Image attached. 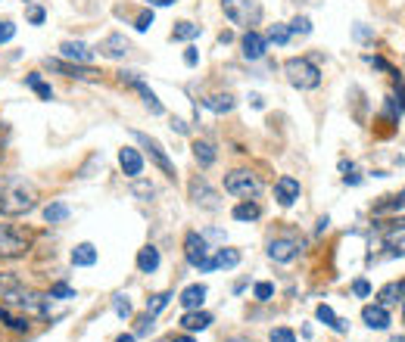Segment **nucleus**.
I'll return each mask as SVG.
<instances>
[{"label": "nucleus", "mask_w": 405, "mask_h": 342, "mask_svg": "<svg viewBox=\"0 0 405 342\" xmlns=\"http://www.w3.org/2000/svg\"><path fill=\"white\" fill-rule=\"evenodd\" d=\"M203 106L206 109H212V112H231V109H234V96L231 94H215V96H206L203 100Z\"/></svg>", "instance_id": "nucleus-27"}, {"label": "nucleus", "mask_w": 405, "mask_h": 342, "mask_svg": "<svg viewBox=\"0 0 405 342\" xmlns=\"http://www.w3.org/2000/svg\"><path fill=\"white\" fill-rule=\"evenodd\" d=\"M222 10L234 25H253L259 19V3L256 0H222Z\"/></svg>", "instance_id": "nucleus-6"}, {"label": "nucleus", "mask_w": 405, "mask_h": 342, "mask_svg": "<svg viewBox=\"0 0 405 342\" xmlns=\"http://www.w3.org/2000/svg\"><path fill=\"white\" fill-rule=\"evenodd\" d=\"M172 299H175L172 293H156V296H150V299H147V314H153V318H156V314L163 311V308L169 305Z\"/></svg>", "instance_id": "nucleus-33"}, {"label": "nucleus", "mask_w": 405, "mask_h": 342, "mask_svg": "<svg viewBox=\"0 0 405 342\" xmlns=\"http://www.w3.org/2000/svg\"><path fill=\"white\" fill-rule=\"evenodd\" d=\"M312 31V22H308V16H297L290 22V35H308Z\"/></svg>", "instance_id": "nucleus-42"}, {"label": "nucleus", "mask_w": 405, "mask_h": 342, "mask_svg": "<svg viewBox=\"0 0 405 342\" xmlns=\"http://www.w3.org/2000/svg\"><path fill=\"white\" fill-rule=\"evenodd\" d=\"M268 342H297V333L287 330V327H274V330L268 333Z\"/></svg>", "instance_id": "nucleus-38"}, {"label": "nucleus", "mask_w": 405, "mask_h": 342, "mask_svg": "<svg viewBox=\"0 0 405 342\" xmlns=\"http://www.w3.org/2000/svg\"><path fill=\"white\" fill-rule=\"evenodd\" d=\"M178 302H181V305L188 308V311H197V308H200L203 302H206V287H203V283H194V287L184 289L181 299H178Z\"/></svg>", "instance_id": "nucleus-23"}, {"label": "nucleus", "mask_w": 405, "mask_h": 342, "mask_svg": "<svg viewBox=\"0 0 405 342\" xmlns=\"http://www.w3.org/2000/svg\"><path fill=\"white\" fill-rule=\"evenodd\" d=\"M249 100H253V106H256V109H262V106H265V103H262V96H259V94H253V96H249Z\"/></svg>", "instance_id": "nucleus-55"}, {"label": "nucleus", "mask_w": 405, "mask_h": 342, "mask_svg": "<svg viewBox=\"0 0 405 342\" xmlns=\"http://www.w3.org/2000/svg\"><path fill=\"white\" fill-rule=\"evenodd\" d=\"M172 342H194V339H190V336H175Z\"/></svg>", "instance_id": "nucleus-59"}, {"label": "nucleus", "mask_w": 405, "mask_h": 342, "mask_svg": "<svg viewBox=\"0 0 405 342\" xmlns=\"http://www.w3.org/2000/svg\"><path fill=\"white\" fill-rule=\"evenodd\" d=\"M60 53L66 62H78V66H91L94 62V50L81 41H63L60 44Z\"/></svg>", "instance_id": "nucleus-12"}, {"label": "nucleus", "mask_w": 405, "mask_h": 342, "mask_svg": "<svg viewBox=\"0 0 405 342\" xmlns=\"http://www.w3.org/2000/svg\"><path fill=\"white\" fill-rule=\"evenodd\" d=\"M150 25H153V12L150 10H144L138 19H134V28H138V31H147Z\"/></svg>", "instance_id": "nucleus-44"}, {"label": "nucleus", "mask_w": 405, "mask_h": 342, "mask_svg": "<svg viewBox=\"0 0 405 342\" xmlns=\"http://www.w3.org/2000/svg\"><path fill=\"white\" fill-rule=\"evenodd\" d=\"M402 299H405V280H399V283H387V287L377 293V305H383V308L399 305Z\"/></svg>", "instance_id": "nucleus-19"}, {"label": "nucleus", "mask_w": 405, "mask_h": 342, "mask_svg": "<svg viewBox=\"0 0 405 342\" xmlns=\"http://www.w3.org/2000/svg\"><path fill=\"white\" fill-rule=\"evenodd\" d=\"M119 165H122V171H125L128 178H140V171H144V159H140V153L131 150V146L119 150Z\"/></svg>", "instance_id": "nucleus-17"}, {"label": "nucleus", "mask_w": 405, "mask_h": 342, "mask_svg": "<svg viewBox=\"0 0 405 342\" xmlns=\"http://www.w3.org/2000/svg\"><path fill=\"white\" fill-rule=\"evenodd\" d=\"M134 140H138V144L144 146L147 153H150V159H153V162H156V165H159V169H163L165 174H169V178H175V165H172V159L165 156V150H163V146H159V140L147 137V134H140V131H134Z\"/></svg>", "instance_id": "nucleus-8"}, {"label": "nucleus", "mask_w": 405, "mask_h": 342, "mask_svg": "<svg viewBox=\"0 0 405 342\" xmlns=\"http://www.w3.org/2000/svg\"><path fill=\"white\" fill-rule=\"evenodd\" d=\"M31 249V234L19 224H0V262L6 258H22Z\"/></svg>", "instance_id": "nucleus-3"}, {"label": "nucleus", "mask_w": 405, "mask_h": 342, "mask_svg": "<svg viewBox=\"0 0 405 342\" xmlns=\"http://www.w3.org/2000/svg\"><path fill=\"white\" fill-rule=\"evenodd\" d=\"M390 342H405V336H393V339H390Z\"/></svg>", "instance_id": "nucleus-60"}, {"label": "nucleus", "mask_w": 405, "mask_h": 342, "mask_svg": "<svg viewBox=\"0 0 405 342\" xmlns=\"http://www.w3.org/2000/svg\"><path fill=\"white\" fill-rule=\"evenodd\" d=\"M215 264L218 268H237V264H240V253H237V249H218Z\"/></svg>", "instance_id": "nucleus-35"}, {"label": "nucleus", "mask_w": 405, "mask_h": 342, "mask_svg": "<svg viewBox=\"0 0 405 342\" xmlns=\"http://www.w3.org/2000/svg\"><path fill=\"white\" fill-rule=\"evenodd\" d=\"M6 308H19V311H25V318H38V314H47V302L41 299V296L28 293V289H13L10 296L3 299Z\"/></svg>", "instance_id": "nucleus-4"}, {"label": "nucleus", "mask_w": 405, "mask_h": 342, "mask_svg": "<svg viewBox=\"0 0 405 342\" xmlns=\"http://www.w3.org/2000/svg\"><path fill=\"white\" fill-rule=\"evenodd\" d=\"M184 258H188L194 268H200V264L209 258V243H206L203 234H197V230H190L188 237H184Z\"/></svg>", "instance_id": "nucleus-9"}, {"label": "nucleus", "mask_w": 405, "mask_h": 342, "mask_svg": "<svg viewBox=\"0 0 405 342\" xmlns=\"http://www.w3.org/2000/svg\"><path fill=\"white\" fill-rule=\"evenodd\" d=\"M402 305H405V299H402ZM402 318H405V308H402Z\"/></svg>", "instance_id": "nucleus-61"}, {"label": "nucleus", "mask_w": 405, "mask_h": 342, "mask_svg": "<svg viewBox=\"0 0 405 342\" xmlns=\"http://www.w3.org/2000/svg\"><path fill=\"white\" fill-rule=\"evenodd\" d=\"M265 41H274L278 47H284L287 41H290V25H281V22H274L272 28H268V37Z\"/></svg>", "instance_id": "nucleus-34"}, {"label": "nucleus", "mask_w": 405, "mask_h": 342, "mask_svg": "<svg viewBox=\"0 0 405 342\" xmlns=\"http://www.w3.org/2000/svg\"><path fill=\"white\" fill-rule=\"evenodd\" d=\"M169 3H175V0H150V6H169Z\"/></svg>", "instance_id": "nucleus-57"}, {"label": "nucleus", "mask_w": 405, "mask_h": 342, "mask_svg": "<svg viewBox=\"0 0 405 342\" xmlns=\"http://www.w3.org/2000/svg\"><path fill=\"white\" fill-rule=\"evenodd\" d=\"M352 293H356L358 299H365V296H371V283L368 280H356L352 283Z\"/></svg>", "instance_id": "nucleus-46"}, {"label": "nucleus", "mask_w": 405, "mask_h": 342, "mask_svg": "<svg viewBox=\"0 0 405 342\" xmlns=\"http://www.w3.org/2000/svg\"><path fill=\"white\" fill-rule=\"evenodd\" d=\"M259 178H256L253 171H247V169H237V171H231L228 178H224V190L231 193V196H243V199H249V196H256L259 193Z\"/></svg>", "instance_id": "nucleus-5"}, {"label": "nucleus", "mask_w": 405, "mask_h": 342, "mask_svg": "<svg viewBox=\"0 0 405 342\" xmlns=\"http://www.w3.org/2000/svg\"><path fill=\"white\" fill-rule=\"evenodd\" d=\"M315 318H318L321 324H327V327H331V330H337V333H346V330H349V327H346V324H349V320L337 318L331 305H318V308H315Z\"/></svg>", "instance_id": "nucleus-20"}, {"label": "nucleus", "mask_w": 405, "mask_h": 342, "mask_svg": "<svg viewBox=\"0 0 405 342\" xmlns=\"http://www.w3.org/2000/svg\"><path fill=\"white\" fill-rule=\"evenodd\" d=\"M383 249H387L390 258H405V237H390V240L383 243Z\"/></svg>", "instance_id": "nucleus-37"}, {"label": "nucleus", "mask_w": 405, "mask_h": 342, "mask_svg": "<svg viewBox=\"0 0 405 342\" xmlns=\"http://www.w3.org/2000/svg\"><path fill=\"white\" fill-rule=\"evenodd\" d=\"M94 262H97V249H94L91 243H78V246L72 249V264L75 268H91Z\"/></svg>", "instance_id": "nucleus-24"}, {"label": "nucleus", "mask_w": 405, "mask_h": 342, "mask_svg": "<svg viewBox=\"0 0 405 342\" xmlns=\"http://www.w3.org/2000/svg\"><path fill=\"white\" fill-rule=\"evenodd\" d=\"M69 218V209L63 203H50L47 209H44V221L47 224H60V221H66Z\"/></svg>", "instance_id": "nucleus-32"}, {"label": "nucleus", "mask_w": 405, "mask_h": 342, "mask_svg": "<svg viewBox=\"0 0 405 342\" xmlns=\"http://www.w3.org/2000/svg\"><path fill=\"white\" fill-rule=\"evenodd\" d=\"M343 184H352V187H356V184H362V178H358V174H346Z\"/></svg>", "instance_id": "nucleus-52"}, {"label": "nucleus", "mask_w": 405, "mask_h": 342, "mask_svg": "<svg viewBox=\"0 0 405 342\" xmlns=\"http://www.w3.org/2000/svg\"><path fill=\"white\" fill-rule=\"evenodd\" d=\"M327 224H331V218H321V221H318V234H324Z\"/></svg>", "instance_id": "nucleus-56"}, {"label": "nucleus", "mask_w": 405, "mask_h": 342, "mask_svg": "<svg viewBox=\"0 0 405 342\" xmlns=\"http://www.w3.org/2000/svg\"><path fill=\"white\" fill-rule=\"evenodd\" d=\"M284 72L287 81L299 90H315L321 85V69L315 66L312 60H303V56H293V60L284 62Z\"/></svg>", "instance_id": "nucleus-2"}, {"label": "nucleus", "mask_w": 405, "mask_h": 342, "mask_svg": "<svg viewBox=\"0 0 405 342\" xmlns=\"http://www.w3.org/2000/svg\"><path fill=\"white\" fill-rule=\"evenodd\" d=\"M356 37H358V41H368L371 31H368V28H356Z\"/></svg>", "instance_id": "nucleus-54"}, {"label": "nucleus", "mask_w": 405, "mask_h": 342, "mask_svg": "<svg viewBox=\"0 0 405 342\" xmlns=\"http://www.w3.org/2000/svg\"><path fill=\"white\" fill-rule=\"evenodd\" d=\"M134 196H153V184H134Z\"/></svg>", "instance_id": "nucleus-50"}, {"label": "nucleus", "mask_w": 405, "mask_h": 342, "mask_svg": "<svg viewBox=\"0 0 405 342\" xmlns=\"http://www.w3.org/2000/svg\"><path fill=\"white\" fill-rule=\"evenodd\" d=\"M172 128H175V131H178V134H188V125H184V121H178V119H175V121H172Z\"/></svg>", "instance_id": "nucleus-53"}, {"label": "nucleus", "mask_w": 405, "mask_h": 342, "mask_svg": "<svg viewBox=\"0 0 405 342\" xmlns=\"http://www.w3.org/2000/svg\"><path fill=\"white\" fill-rule=\"evenodd\" d=\"M13 35H16V25L13 22H0V44H6V41H13Z\"/></svg>", "instance_id": "nucleus-45"}, {"label": "nucleus", "mask_w": 405, "mask_h": 342, "mask_svg": "<svg viewBox=\"0 0 405 342\" xmlns=\"http://www.w3.org/2000/svg\"><path fill=\"white\" fill-rule=\"evenodd\" d=\"M113 311L119 314V318H131V302H128V296H115V299H113Z\"/></svg>", "instance_id": "nucleus-39"}, {"label": "nucleus", "mask_w": 405, "mask_h": 342, "mask_svg": "<svg viewBox=\"0 0 405 342\" xmlns=\"http://www.w3.org/2000/svg\"><path fill=\"white\" fill-rule=\"evenodd\" d=\"M362 320H365V327H371V330H387L393 320H390V311L383 305H365L362 308Z\"/></svg>", "instance_id": "nucleus-15"}, {"label": "nucleus", "mask_w": 405, "mask_h": 342, "mask_svg": "<svg viewBox=\"0 0 405 342\" xmlns=\"http://www.w3.org/2000/svg\"><path fill=\"white\" fill-rule=\"evenodd\" d=\"M119 78H122V85L134 87V90H138V94H140V96H144L147 109H150V112H153V115H163V103H159V96H156V94H153V90H150V87H147V85H144V81H140V78H138V75H134V72H119Z\"/></svg>", "instance_id": "nucleus-11"}, {"label": "nucleus", "mask_w": 405, "mask_h": 342, "mask_svg": "<svg viewBox=\"0 0 405 342\" xmlns=\"http://www.w3.org/2000/svg\"><path fill=\"white\" fill-rule=\"evenodd\" d=\"M0 159H3V146H0Z\"/></svg>", "instance_id": "nucleus-62"}, {"label": "nucleus", "mask_w": 405, "mask_h": 342, "mask_svg": "<svg viewBox=\"0 0 405 342\" xmlns=\"http://www.w3.org/2000/svg\"><path fill=\"white\" fill-rule=\"evenodd\" d=\"M381 228H383V230H405V215H402V218H393L390 224H381Z\"/></svg>", "instance_id": "nucleus-51"}, {"label": "nucleus", "mask_w": 405, "mask_h": 342, "mask_svg": "<svg viewBox=\"0 0 405 342\" xmlns=\"http://www.w3.org/2000/svg\"><path fill=\"white\" fill-rule=\"evenodd\" d=\"M234 221H256V218L262 215V209H259V203L256 199H243V203H237L234 205Z\"/></svg>", "instance_id": "nucleus-25"}, {"label": "nucleus", "mask_w": 405, "mask_h": 342, "mask_svg": "<svg viewBox=\"0 0 405 342\" xmlns=\"http://www.w3.org/2000/svg\"><path fill=\"white\" fill-rule=\"evenodd\" d=\"M38 205V193L31 184L25 180H10V184L0 190V212L3 215H25Z\"/></svg>", "instance_id": "nucleus-1"}, {"label": "nucleus", "mask_w": 405, "mask_h": 342, "mask_svg": "<svg viewBox=\"0 0 405 342\" xmlns=\"http://www.w3.org/2000/svg\"><path fill=\"white\" fill-rule=\"evenodd\" d=\"M274 199H278L284 209H290V205L299 199V180L290 178V174H284V178L274 184Z\"/></svg>", "instance_id": "nucleus-13"}, {"label": "nucleus", "mask_w": 405, "mask_h": 342, "mask_svg": "<svg viewBox=\"0 0 405 342\" xmlns=\"http://www.w3.org/2000/svg\"><path fill=\"white\" fill-rule=\"evenodd\" d=\"M194 159L200 162V169H209V165L215 162V146H212L209 140H197L194 144Z\"/></svg>", "instance_id": "nucleus-26"}, {"label": "nucleus", "mask_w": 405, "mask_h": 342, "mask_svg": "<svg viewBox=\"0 0 405 342\" xmlns=\"http://www.w3.org/2000/svg\"><path fill=\"white\" fill-rule=\"evenodd\" d=\"M0 324H6L10 330H16V333H25L28 330V318H16V314L10 311V308H0Z\"/></svg>", "instance_id": "nucleus-29"}, {"label": "nucleus", "mask_w": 405, "mask_h": 342, "mask_svg": "<svg viewBox=\"0 0 405 342\" xmlns=\"http://www.w3.org/2000/svg\"><path fill=\"white\" fill-rule=\"evenodd\" d=\"M299 253H303V240L299 237H274L268 243V258L278 264H290Z\"/></svg>", "instance_id": "nucleus-7"}, {"label": "nucleus", "mask_w": 405, "mask_h": 342, "mask_svg": "<svg viewBox=\"0 0 405 342\" xmlns=\"http://www.w3.org/2000/svg\"><path fill=\"white\" fill-rule=\"evenodd\" d=\"M184 62H188L190 69H194L197 62H200V53H197V47H188V50H184Z\"/></svg>", "instance_id": "nucleus-48"}, {"label": "nucleus", "mask_w": 405, "mask_h": 342, "mask_svg": "<svg viewBox=\"0 0 405 342\" xmlns=\"http://www.w3.org/2000/svg\"><path fill=\"white\" fill-rule=\"evenodd\" d=\"M212 324V314H206V311H200V308H197V311H188L181 318V327L188 333H200V330H206V327Z\"/></svg>", "instance_id": "nucleus-22"}, {"label": "nucleus", "mask_w": 405, "mask_h": 342, "mask_svg": "<svg viewBox=\"0 0 405 342\" xmlns=\"http://www.w3.org/2000/svg\"><path fill=\"white\" fill-rule=\"evenodd\" d=\"M50 299H75V289L66 283H56V287H50Z\"/></svg>", "instance_id": "nucleus-43"}, {"label": "nucleus", "mask_w": 405, "mask_h": 342, "mask_svg": "<svg viewBox=\"0 0 405 342\" xmlns=\"http://www.w3.org/2000/svg\"><path fill=\"white\" fill-rule=\"evenodd\" d=\"M147 333H153V314L138 320V336H147Z\"/></svg>", "instance_id": "nucleus-47"}, {"label": "nucleus", "mask_w": 405, "mask_h": 342, "mask_svg": "<svg viewBox=\"0 0 405 342\" xmlns=\"http://www.w3.org/2000/svg\"><path fill=\"white\" fill-rule=\"evenodd\" d=\"M159 262H163V258H159L156 246H144L138 253V271H140V274H153V271L159 268Z\"/></svg>", "instance_id": "nucleus-21"}, {"label": "nucleus", "mask_w": 405, "mask_h": 342, "mask_svg": "<svg viewBox=\"0 0 405 342\" xmlns=\"http://www.w3.org/2000/svg\"><path fill=\"white\" fill-rule=\"evenodd\" d=\"M47 69L69 75V78H78V81H97V78H100L97 69H91V66H78V62H66V60H47Z\"/></svg>", "instance_id": "nucleus-10"}, {"label": "nucleus", "mask_w": 405, "mask_h": 342, "mask_svg": "<svg viewBox=\"0 0 405 342\" xmlns=\"http://www.w3.org/2000/svg\"><path fill=\"white\" fill-rule=\"evenodd\" d=\"M265 50H268V41L259 35V31L249 28L247 35H243V56H247V60H262Z\"/></svg>", "instance_id": "nucleus-16"}, {"label": "nucleus", "mask_w": 405, "mask_h": 342, "mask_svg": "<svg viewBox=\"0 0 405 342\" xmlns=\"http://www.w3.org/2000/svg\"><path fill=\"white\" fill-rule=\"evenodd\" d=\"M25 85H28L31 90H35V94L41 96V100H53V87H50V85H44V81H41V75H38V72H31L28 78H25Z\"/></svg>", "instance_id": "nucleus-31"}, {"label": "nucleus", "mask_w": 405, "mask_h": 342, "mask_svg": "<svg viewBox=\"0 0 405 342\" xmlns=\"http://www.w3.org/2000/svg\"><path fill=\"white\" fill-rule=\"evenodd\" d=\"M197 35H200V25H194V22H178L175 31H172L175 41H190V37H197Z\"/></svg>", "instance_id": "nucleus-36"}, {"label": "nucleus", "mask_w": 405, "mask_h": 342, "mask_svg": "<svg viewBox=\"0 0 405 342\" xmlns=\"http://www.w3.org/2000/svg\"><path fill=\"white\" fill-rule=\"evenodd\" d=\"M253 296L259 302H268L274 296V283H268V280H262V283H256V289H253Z\"/></svg>", "instance_id": "nucleus-41"}, {"label": "nucleus", "mask_w": 405, "mask_h": 342, "mask_svg": "<svg viewBox=\"0 0 405 342\" xmlns=\"http://www.w3.org/2000/svg\"><path fill=\"white\" fill-rule=\"evenodd\" d=\"M190 196H194V203L197 205H203V209H218V203H215V193L209 190V184L206 180L197 178L194 184H190Z\"/></svg>", "instance_id": "nucleus-18"}, {"label": "nucleus", "mask_w": 405, "mask_h": 342, "mask_svg": "<svg viewBox=\"0 0 405 342\" xmlns=\"http://www.w3.org/2000/svg\"><path fill=\"white\" fill-rule=\"evenodd\" d=\"M97 50H100V56H106V60H122V56L131 50V44H128L125 35H109V37L100 41Z\"/></svg>", "instance_id": "nucleus-14"}, {"label": "nucleus", "mask_w": 405, "mask_h": 342, "mask_svg": "<svg viewBox=\"0 0 405 342\" xmlns=\"http://www.w3.org/2000/svg\"><path fill=\"white\" fill-rule=\"evenodd\" d=\"M365 62H368V66H374V69H381V72H390L393 78H399V72H396V69L390 66V62L383 60V56H365Z\"/></svg>", "instance_id": "nucleus-40"}, {"label": "nucleus", "mask_w": 405, "mask_h": 342, "mask_svg": "<svg viewBox=\"0 0 405 342\" xmlns=\"http://www.w3.org/2000/svg\"><path fill=\"white\" fill-rule=\"evenodd\" d=\"M22 287V280H19V274H13V271H0V302L6 299V296L13 293V289Z\"/></svg>", "instance_id": "nucleus-30"}, {"label": "nucleus", "mask_w": 405, "mask_h": 342, "mask_svg": "<svg viewBox=\"0 0 405 342\" xmlns=\"http://www.w3.org/2000/svg\"><path fill=\"white\" fill-rule=\"evenodd\" d=\"M399 209H405V190L396 193V196H383L374 205V215H387V212H399Z\"/></svg>", "instance_id": "nucleus-28"}, {"label": "nucleus", "mask_w": 405, "mask_h": 342, "mask_svg": "<svg viewBox=\"0 0 405 342\" xmlns=\"http://www.w3.org/2000/svg\"><path fill=\"white\" fill-rule=\"evenodd\" d=\"M115 342H138V339H134V336H131V333H128V336H119V339H115Z\"/></svg>", "instance_id": "nucleus-58"}, {"label": "nucleus", "mask_w": 405, "mask_h": 342, "mask_svg": "<svg viewBox=\"0 0 405 342\" xmlns=\"http://www.w3.org/2000/svg\"><path fill=\"white\" fill-rule=\"evenodd\" d=\"M28 22L31 25H41L44 22V10H41V6H31V10H28Z\"/></svg>", "instance_id": "nucleus-49"}]
</instances>
